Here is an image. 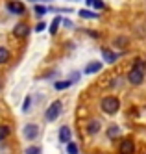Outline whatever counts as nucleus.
I'll return each mask as SVG.
<instances>
[{
	"label": "nucleus",
	"mask_w": 146,
	"mask_h": 154,
	"mask_svg": "<svg viewBox=\"0 0 146 154\" xmlns=\"http://www.w3.org/2000/svg\"><path fill=\"white\" fill-rule=\"evenodd\" d=\"M100 109L106 113V115H115L118 109H120V98L115 97V95H107L102 98L100 102Z\"/></svg>",
	"instance_id": "nucleus-1"
},
{
	"label": "nucleus",
	"mask_w": 146,
	"mask_h": 154,
	"mask_svg": "<svg viewBox=\"0 0 146 154\" xmlns=\"http://www.w3.org/2000/svg\"><path fill=\"white\" fill-rule=\"evenodd\" d=\"M61 112H63V102L61 100H54L46 108V112H44V119H46V123H54V121L61 115Z\"/></svg>",
	"instance_id": "nucleus-2"
},
{
	"label": "nucleus",
	"mask_w": 146,
	"mask_h": 154,
	"mask_svg": "<svg viewBox=\"0 0 146 154\" xmlns=\"http://www.w3.org/2000/svg\"><path fill=\"white\" fill-rule=\"evenodd\" d=\"M100 130H102V119H98V117H91V119H87V123H85V134L87 136H98L100 134Z\"/></svg>",
	"instance_id": "nucleus-3"
},
{
	"label": "nucleus",
	"mask_w": 146,
	"mask_h": 154,
	"mask_svg": "<svg viewBox=\"0 0 146 154\" xmlns=\"http://www.w3.org/2000/svg\"><path fill=\"white\" fill-rule=\"evenodd\" d=\"M144 74H146V72H142V71L137 69V67H130V71H128V74H126V80H128L131 85H141V84L144 82Z\"/></svg>",
	"instance_id": "nucleus-4"
},
{
	"label": "nucleus",
	"mask_w": 146,
	"mask_h": 154,
	"mask_svg": "<svg viewBox=\"0 0 146 154\" xmlns=\"http://www.w3.org/2000/svg\"><path fill=\"white\" fill-rule=\"evenodd\" d=\"M118 154H135V139H133V137H124V139H120Z\"/></svg>",
	"instance_id": "nucleus-5"
},
{
	"label": "nucleus",
	"mask_w": 146,
	"mask_h": 154,
	"mask_svg": "<svg viewBox=\"0 0 146 154\" xmlns=\"http://www.w3.org/2000/svg\"><path fill=\"white\" fill-rule=\"evenodd\" d=\"M22 136H24L26 141H35L39 137V126L35 123H28L24 128H22Z\"/></svg>",
	"instance_id": "nucleus-6"
},
{
	"label": "nucleus",
	"mask_w": 146,
	"mask_h": 154,
	"mask_svg": "<svg viewBox=\"0 0 146 154\" xmlns=\"http://www.w3.org/2000/svg\"><path fill=\"white\" fill-rule=\"evenodd\" d=\"M6 9L9 13H13V15H24L26 13V6L19 2V0H7L6 2Z\"/></svg>",
	"instance_id": "nucleus-7"
},
{
	"label": "nucleus",
	"mask_w": 146,
	"mask_h": 154,
	"mask_svg": "<svg viewBox=\"0 0 146 154\" xmlns=\"http://www.w3.org/2000/svg\"><path fill=\"white\" fill-rule=\"evenodd\" d=\"M13 35H15L17 39H26V37L30 35V24H28V23H19V24H15Z\"/></svg>",
	"instance_id": "nucleus-8"
},
{
	"label": "nucleus",
	"mask_w": 146,
	"mask_h": 154,
	"mask_svg": "<svg viewBox=\"0 0 146 154\" xmlns=\"http://www.w3.org/2000/svg\"><path fill=\"white\" fill-rule=\"evenodd\" d=\"M100 52H102V56H104V61L109 63V65H113V63L120 58L118 52H115L113 48H107V47H102V48H100Z\"/></svg>",
	"instance_id": "nucleus-9"
},
{
	"label": "nucleus",
	"mask_w": 146,
	"mask_h": 154,
	"mask_svg": "<svg viewBox=\"0 0 146 154\" xmlns=\"http://www.w3.org/2000/svg\"><path fill=\"white\" fill-rule=\"evenodd\" d=\"M58 139H59V143H70L72 141V130H70V126H61L59 128V132H58Z\"/></svg>",
	"instance_id": "nucleus-10"
},
{
	"label": "nucleus",
	"mask_w": 146,
	"mask_h": 154,
	"mask_svg": "<svg viewBox=\"0 0 146 154\" xmlns=\"http://www.w3.org/2000/svg\"><path fill=\"white\" fill-rule=\"evenodd\" d=\"M106 136H107V139H109V141L120 139V136H122V128H120L118 125H109V126H107V130H106Z\"/></svg>",
	"instance_id": "nucleus-11"
},
{
	"label": "nucleus",
	"mask_w": 146,
	"mask_h": 154,
	"mask_svg": "<svg viewBox=\"0 0 146 154\" xmlns=\"http://www.w3.org/2000/svg\"><path fill=\"white\" fill-rule=\"evenodd\" d=\"M102 69H104V63L98 61V60H94V61H89V63L85 65L83 72H85V74H96V72H100Z\"/></svg>",
	"instance_id": "nucleus-12"
},
{
	"label": "nucleus",
	"mask_w": 146,
	"mask_h": 154,
	"mask_svg": "<svg viewBox=\"0 0 146 154\" xmlns=\"http://www.w3.org/2000/svg\"><path fill=\"white\" fill-rule=\"evenodd\" d=\"M78 15H80L82 19H87V20H94V19H98L100 17V13H96V11H91V9H80L78 11Z\"/></svg>",
	"instance_id": "nucleus-13"
},
{
	"label": "nucleus",
	"mask_w": 146,
	"mask_h": 154,
	"mask_svg": "<svg viewBox=\"0 0 146 154\" xmlns=\"http://www.w3.org/2000/svg\"><path fill=\"white\" fill-rule=\"evenodd\" d=\"M128 45H130V39L124 37V35H118V37L113 41V47H115V48H122V50H124Z\"/></svg>",
	"instance_id": "nucleus-14"
},
{
	"label": "nucleus",
	"mask_w": 146,
	"mask_h": 154,
	"mask_svg": "<svg viewBox=\"0 0 146 154\" xmlns=\"http://www.w3.org/2000/svg\"><path fill=\"white\" fill-rule=\"evenodd\" d=\"M72 84H70V80H55L54 82V89L55 91H65V89H69Z\"/></svg>",
	"instance_id": "nucleus-15"
},
{
	"label": "nucleus",
	"mask_w": 146,
	"mask_h": 154,
	"mask_svg": "<svg viewBox=\"0 0 146 154\" xmlns=\"http://www.w3.org/2000/svg\"><path fill=\"white\" fill-rule=\"evenodd\" d=\"M9 60H11V52H9V48H6V47H0V65L7 63Z\"/></svg>",
	"instance_id": "nucleus-16"
},
{
	"label": "nucleus",
	"mask_w": 146,
	"mask_h": 154,
	"mask_svg": "<svg viewBox=\"0 0 146 154\" xmlns=\"http://www.w3.org/2000/svg\"><path fill=\"white\" fill-rule=\"evenodd\" d=\"M61 23H63V19H61V17H54V20H52V24H50V28H48L52 35H55V32L59 30V24H61Z\"/></svg>",
	"instance_id": "nucleus-17"
},
{
	"label": "nucleus",
	"mask_w": 146,
	"mask_h": 154,
	"mask_svg": "<svg viewBox=\"0 0 146 154\" xmlns=\"http://www.w3.org/2000/svg\"><path fill=\"white\" fill-rule=\"evenodd\" d=\"M9 134H11V128H9L7 125H0V141L7 139V137H9Z\"/></svg>",
	"instance_id": "nucleus-18"
},
{
	"label": "nucleus",
	"mask_w": 146,
	"mask_h": 154,
	"mask_svg": "<svg viewBox=\"0 0 146 154\" xmlns=\"http://www.w3.org/2000/svg\"><path fill=\"white\" fill-rule=\"evenodd\" d=\"M65 150H67V154H80V149H78V145H76L74 141L67 143V145H65Z\"/></svg>",
	"instance_id": "nucleus-19"
},
{
	"label": "nucleus",
	"mask_w": 146,
	"mask_h": 154,
	"mask_svg": "<svg viewBox=\"0 0 146 154\" xmlns=\"http://www.w3.org/2000/svg\"><path fill=\"white\" fill-rule=\"evenodd\" d=\"M33 11H35L37 17H43V15H46V13H48V8H46V6H43V4H37L35 8H33Z\"/></svg>",
	"instance_id": "nucleus-20"
},
{
	"label": "nucleus",
	"mask_w": 146,
	"mask_h": 154,
	"mask_svg": "<svg viewBox=\"0 0 146 154\" xmlns=\"http://www.w3.org/2000/svg\"><path fill=\"white\" fill-rule=\"evenodd\" d=\"M24 154H43V149L39 145H30V147H26Z\"/></svg>",
	"instance_id": "nucleus-21"
},
{
	"label": "nucleus",
	"mask_w": 146,
	"mask_h": 154,
	"mask_svg": "<svg viewBox=\"0 0 146 154\" xmlns=\"http://www.w3.org/2000/svg\"><path fill=\"white\" fill-rule=\"evenodd\" d=\"M120 84H122V80L118 78V76H117V78H111V80H109V85H107V87H111V89H115V87H120Z\"/></svg>",
	"instance_id": "nucleus-22"
},
{
	"label": "nucleus",
	"mask_w": 146,
	"mask_h": 154,
	"mask_svg": "<svg viewBox=\"0 0 146 154\" xmlns=\"http://www.w3.org/2000/svg\"><path fill=\"white\" fill-rule=\"evenodd\" d=\"M67 80H70V84H76L78 80H80V72H76V71H74V72H70Z\"/></svg>",
	"instance_id": "nucleus-23"
},
{
	"label": "nucleus",
	"mask_w": 146,
	"mask_h": 154,
	"mask_svg": "<svg viewBox=\"0 0 146 154\" xmlns=\"http://www.w3.org/2000/svg\"><path fill=\"white\" fill-rule=\"evenodd\" d=\"M30 106H31V97H26L24 98V104H22V112H28V109H30Z\"/></svg>",
	"instance_id": "nucleus-24"
},
{
	"label": "nucleus",
	"mask_w": 146,
	"mask_h": 154,
	"mask_svg": "<svg viewBox=\"0 0 146 154\" xmlns=\"http://www.w3.org/2000/svg\"><path fill=\"white\" fill-rule=\"evenodd\" d=\"M93 8H94V9H106V4L102 2V0H96V2L93 4Z\"/></svg>",
	"instance_id": "nucleus-25"
},
{
	"label": "nucleus",
	"mask_w": 146,
	"mask_h": 154,
	"mask_svg": "<svg viewBox=\"0 0 146 154\" xmlns=\"http://www.w3.org/2000/svg\"><path fill=\"white\" fill-rule=\"evenodd\" d=\"M44 28H46V23H43V20H41V23L35 24V28H33V30H35V32H43Z\"/></svg>",
	"instance_id": "nucleus-26"
},
{
	"label": "nucleus",
	"mask_w": 146,
	"mask_h": 154,
	"mask_svg": "<svg viewBox=\"0 0 146 154\" xmlns=\"http://www.w3.org/2000/svg\"><path fill=\"white\" fill-rule=\"evenodd\" d=\"M63 26L65 28H74V23H72V20H69V19H63Z\"/></svg>",
	"instance_id": "nucleus-27"
},
{
	"label": "nucleus",
	"mask_w": 146,
	"mask_h": 154,
	"mask_svg": "<svg viewBox=\"0 0 146 154\" xmlns=\"http://www.w3.org/2000/svg\"><path fill=\"white\" fill-rule=\"evenodd\" d=\"M87 34L91 35V37H94V39H100V34H98V32H94V30H87Z\"/></svg>",
	"instance_id": "nucleus-28"
},
{
	"label": "nucleus",
	"mask_w": 146,
	"mask_h": 154,
	"mask_svg": "<svg viewBox=\"0 0 146 154\" xmlns=\"http://www.w3.org/2000/svg\"><path fill=\"white\" fill-rule=\"evenodd\" d=\"M31 2H35V0H31Z\"/></svg>",
	"instance_id": "nucleus-29"
},
{
	"label": "nucleus",
	"mask_w": 146,
	"mask_h": 154,
	"mask_svg": "<svg viewBox=\"0 0 146 154\" xmlns=\"http://www.w3.org/2000/svg\"><path fill=\"white\" fill-rule=\"evenodd\" d=\"M43 2H46V0H43Z\"/></svg>",
	"instance_id": "nucleus-30"
}]
</instances>
